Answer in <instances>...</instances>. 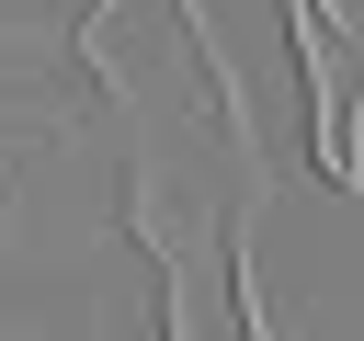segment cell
<instances>
[{
  "label": "cell",
  "instance_id": "6da1fadb",
  "mask_svg": "<svg viewBox=\"0 0 364 341\" xmlns=\"http://www.w3.org/2000/svg\"><path fill=\"white\" fill-rule=\"evenodd\" d=\"M80 45H91V68H102L114 102H136V114H182L193 136L239 148V80H228L216 34L193 23V0H102V11L80 23Z\"/></svg>",
  "mask_w": 364,
  "mask_h": 341
},
{
  "label": "cell",
  "instance_id": "7a4b0ae2",
  "mask_svg": "<svg viewBox=\"0 0 364 341\" xmlns=\"http://www.w3.org/2000/svg\"><path fill=\"white\" fill-rule=\"evenodd\" d=\"M296 68H307V159L330 193H364V34H341L330 0H296Z\"/></svg>",
  "mask_w": 364,
  "mask_h": 341
}]
</instances>
